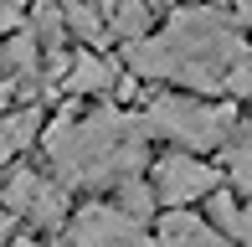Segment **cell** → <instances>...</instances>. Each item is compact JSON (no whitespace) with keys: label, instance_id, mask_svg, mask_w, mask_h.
I'll use <instances>...</instances> for the list:
<instances>
[{"label":"cell","instance_id":"obj_8","mask_svg":"<svg viewBox=\"0 0 252 247\" xmlns=\"http://www.w3.org/2000/svg\"><path fill=\"white\" fill-rule=\"evenodd\" d=\"M21 216H31L36 227H62L67 221V190L57 181H36V190H31V201H26Z\"/></svg>","mask_w":252,"mask_h":247},{"label":"cell","instance_id":"obj_22","mask_svg":"<svg viewBox=\"0 0 252 247\" xmlns=\"http://www.w3.org/2000/svg\"><path fill=\"white\" fill-rule=\"evenodd\" d=\"M5 227H10V216H5V211H0V237H5Z\"/></svg>","mask_w":252,"mask_h":247},{"label":"cell","instance_id":"obj_21","mask_svg":"<svg viewBox=\"0 0 252 247\" xmlns=\"http://www.w3.org/2000/svg\"><path fill=\"white\" fill-rule=\"evenodd\" d=\"M144 5H165V10H170V5H175V0H144Z\"/></svg>","mask_w":252,"mask_h":247},{"label":"cell","instance_id":"obj_4","mask_svg":"<svg viewBox=\"0 0 252 247\" xmlns=\"http://www.w3.org/2000/svg\"><path fill=\"white\" fill-rule=\"evenodd\" d=\"M67 237H72V247H155L150 232H144V221L124 216L108 201L77 206V216L67 221Z\"/></svg>","mask_w":252,"mask_h":247},{"label":"cell","instance_id":"obj_6","mask_svg":"<svg viewBox=\"0 0 252 247\" xmlns=\"http://www.w3.org/2000/svg\"><path fill=\"white\" fill-rule=\"evenodd\" d=\"M155 247H226V237L211 232L201 216H190V211H170V216L159 221V242Z\"/></svg>","mask_w":252,"mask_h":247},{"label":"cell","instance_id":"obj_19","mask_svg":"<svg viewBox=\"0 0 252 247\" xmlns=\"http://www.w3.org/2000/svg\"><path fill=\"white\" fill-rule=\"evenodd\" d=\"M237 21H242V26H252V0H237Z\"/></svg>","mask_w":252,"mask_h":247},{"label":"cell","instance_id":"obj_20","mask_svg":"<svg viewBox=\"0 0 252 247\" xmlns=\"http://www.w3.org/2000/svg\"><path fill=\"white\" fill-rule=\"evenodd\" d=\"M5 108H10V83L0 77V119H5Z\"/></svg>","mask_w":252,"mask_h":247},{"label":"cell","instance_id":"obj_25","mask_svg":"<svg viewBox=\"0 0 252 247\" xmlns=\"http://www.w3.org/2000/svg\"><path fill=\"white\" fill-rule=\"evenodd\" d=\"M108 5H113V0H108Z\"/></svg>","mask_w":252,"mask_h":247},{"label":"cell","instance_id":"obj_12","mask_svg":"<svg viewBox=\"0 0 252 247\" xmlns=\"http://www.w3.org/2000/svg\"><path fill=\"white\" fill-rule=\"evenodd\" d=\"M62 21H67V31H72L77 41H88V52L108 47V26H103V21L83 5V0H62Z\"/></svg>","mask_w":252,"mask_h":247},{"label":"cell","instance_id":"obj_1","mask_svg":"<svg viewBox=\"0 0 252 247\" xmlns=\"http://www.w3.org/2000/svg\"><path fill=\"white\" fill-rule=\"evenodd\" d=\"M247 41L216 5L170 10V26L129 47V67L159 83H186L190 93H226V72L247 62Z\"/></svg>","mask_w":252,"mask_h":247},{"label":"cell","instance_id":"obj_7","mask_svg":"<svg viewBox=\"0 0 252 247\" xmlns=\"http://www.w3.org/2000/svg\"><path fill=\"white\" fill-rule=\"evenodd\" d=\"M119 83L113 62H103L98 52H72V67H67V88L72 93H108Z\"/></svg>","mask_w":252,"mask_h":247},{"label":"cell","instance_id":"obj_2","mask_svg":"<svg viewBox=\"0 0 252 247\" xmlns=\"http://www.w3.org/2000/svg\"><path fill=\"white\" fill-rule=\"evenodd\" d=\"M144 124L124 108H98L88 119H57L41 134V150L57 165L62 185H103L129 181L144 165Z\"/></svg>","mask_w":252,"mask_h":247},{"label":"cell","instance_id":"obj_18","mask_svg":"<svg viewBox=\"0 0 252 247\" xmlns=\"http://www.w3.org/2000/svg\"><path fill=\"white\" fill-rule=\"evenodd\" d=\"M21 21H26V10H21L16 0H0V36H16Z\"/></svg>","mask_w":252,"mask_h":247},{"label":"cell","instance_id":"obj_23","mask_svg":"<svg viewBox=\"0 0 252 247\" xmlns=\"http://www.w3.org/2000/svg\"><path fill=\"white\" fill-rule=\"evenodd\" d=\"M10 247H36V242H10Z\"/></svg>","mask_w":252,"mask_h":247},{"label":"cell","instance_id":"obj_3","mask_svg":"<svg viewBox=\"0 0 252 247\" xmlns=\"http://www.w3.org/2000/svg\"><path fill=\"white\" fill-rule=\"evenodd\" d=\"M232 103L226 108H206L196 98H155L150 108L139 114L144 134H165V139L186 144V150H216V144L226 139V129H232Z\"/></svg>","mask_w":252,"mask_h":247},{"label":"cell","instance_id":"obj_14","mask_svg":"<svg viewBox=\"0 0 252 247\" xmlns=\"http://www.w3.org/2000/svg\"><path fill=\"white\" fill-rule=\"evenodd\" d=\"M155 201H159V196H155L144 181H134V175H129V181H119V211H124V216L144 221V216L155 211Z\"/></svg>","mask_w":252,"mask_h":247},{"label":"cell","instance_id":"obj_17","mask_svg":"<svg viewBox=\"0 0 252 247\" xmlns=\"http://www.w3.org/2000/svg\"><path fill=\"white\" fill-rule=\"evenodd\" d=\"M226 93H232V98H252V57L226 72Z\"/></svg>","mask_w":252,"mask_h":247},{"label":"cell","instance_id":"obj_11","mask_svg":"<svg viewBox=\"0 0 252 247\" xmlns=\"http://www.w3.org/2000/svg\"><path fill=\"white\" fill-rule=\"evenodd\" d=\"M36 72V36L16 31V36L0 41V77H31Z\"/></svg>","mask_w":252,"mask_h":247},{"label":"cell","instance_id":"obj_13","mask_svg":"<svg viewBox=\"0 0 252 247\" xmlns=\"http://www.w3.org/2000/svg\"><path fill=\"white\" fill-rule=\"evenodd\" d=\"M0 134L10 139V150H26V144L41 134V108H21V114H5V119H0Z\"/></svg>","mask_w":252,"mask_h":247},{"label":"cell","instance_id":"obj_24","mask_svg":"<svg viewBox=\"0 0 252 247\" xmlns=\"http://www.w3.org/2000/svg\"><path fill=\"white\" fill-rule=\"evenodd\" d=\"M206 5H221V0H206Z\"/></svg>","mask_w":252,"mask_h":247},{"label":"cell","instance_id":"obj_15","mask_svg":"<svg viewBox=\"0 0 252 247\" xmlns=\"http://www.w3.org/2000/svg\"><path fill=\"white\" fill-rule=\"evenodd\" d=\"M31 21H36V31L47 36V47H57V41H62V31H67V21H62V0H36Z\"/></svg>","mask_w":252,"mask_h":247},{"label":"cell","instance_id":"obj_16","mask_svg":"<svg viewBox=\"0 0 252 247\" xmlns=\"http://www.w3.org/2000/svg\"><path fill=\"white\" fill-rule=\"evenodd\" d=\"M226 175H232V185L252 196V144H237L232 154H226Z\"/></svg>","mask_w":252,"mask_h":247},{"label":"cell","instance_id":"obj_5","mask_svg":"<svg viewBox=\"0 0 252 247\" xmlns=\"http://www.w3.org/2000/svg\"><path fill=\"white\" fill-rule=\"evenodd\" d=\"M216 185H221V170L196 160V154H165V160H155V196L170 211H186L190 201L211 196Z\"/></svg>","mask_w":252,"mask_h":247},{"label":"cell","instance_id":"obj_9","mask_svg":"<svg viewBox=\"0 0 252 247\" xmlns=\"http://www.w3.org/2000/svg\"><path fill=\"white\" fill-rule=\"evenodd\" d=\"M108 36H124L134 47V41L150 36V5L144 0H113L108 5Z\"/></svg>","mask_w":252,"mask_h":247},{"label":"cell","instance_id":"obj_10","mask_svg":"<svg viewBox=\"0 0 252 247\" xmlns=\"http://www.w3.org/2000/svg\"><path fill=\"white\" fill-rule=\"evenodd\" d=\"M211 216H216V227H221L232 242L252 247V206H237L226 190H211Z\"/></svg>","mask_w":252,"mask_h":247}]
</instances>
